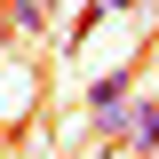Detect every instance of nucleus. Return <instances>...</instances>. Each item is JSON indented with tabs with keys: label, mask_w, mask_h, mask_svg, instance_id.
Returning a JSON list of instances; mask_svg holds the SVG:
<instances>
[{
	"label": "nucleus",
	"mask_w": 159,
	"mask_h": 159,
	"mask_svg": "<svg viewBox=\"0 0 159 159\" xmlns=\"http://www.w3.org/2000/svg\"><path fill=\"white\" fill-rule=\"evenodd\" d=\"M119 143H135L143 159H159V103H135V111L119 119Z\"/></svg>",
	"instance_id": "obj_1"
},
{
	"label": "nucleus",
	"mask_w": 159,
	"mask_h": 159,
	"mask_svg": "<svg viewBox=\"0 0 159 159\" xmlns=\"http://www.w3.org/2000/svg\"><path fill=\"white\" fill-rule=\"evenodd\" d=\"M40 24H48V0H8V32H24V40H32Z\"/></svg>",
	"instance_id": "obj_2"
},
{
	"label": "nucleus",
	"mask_w": 159,
	"mask_h": 159,
	"mask_svg": "<svg viewBox=\"0 0 159 159\" xmlns=\"http://www.w3.org/2000/svg\"><path fill=\"white\" fill-rule=\"evenodd\" d=\"M88 103H96V111H103V119H111V111H119V103H127V80H119V72H111V80H96V88H88Z\"/></svg>",
	"instance_id": "obj_3"
}]
</instances>
